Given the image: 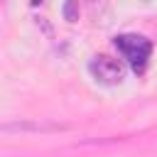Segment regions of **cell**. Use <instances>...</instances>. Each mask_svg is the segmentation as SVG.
<instances>
[{"label":"cell","instance_id":"obj_1","mask_svg":"<svg viewBox=\"0 0 157 157\" xmlns=\"http://www.w3.org/2000/svg\"><path fill=\"white\" fill-rule=\"evenodd\" d=\"M115 49L128 59V64L135 69V71H145L147 66V59H150V52H152V44L150 39L140 37V34H118L113 39Z\"/></svg>","mask_w":157,"mask_h":157},{"label":"cell","instance_id":"obj_2","mask_svg":"<svg viewBox=\"0 0 157 157\" xmlns=\"http://www.w3.org/2000/svg\"><path fill=\"white\" fill-rule=\"evenodd\" d=\"M88 71L93 74V78H96L98 83H105V86H118V83H123V78H125V66H123L118 59L105 56V54L93 56L91 64H88Z\"/></svg>","mask_w":157,"mask_h":157},{"label":"cell","instance_id":"obj_3","mask_svg":"<svg viewBox=\"0 0 157 157\" xmlns=\"http://www.w3.org/2000/svg\"><path fill=\"white\" fill-rule=\"evenodd\" d=\"M76 5H78V0H66V5H64V20H66V22H76V20H78Z\"/></svg>","mask_w":157,"mask_h":157},{"label":"cell","instance_id":"obj_4","mask_svg":"<svg viewBox=\"0 0 157 157\" xmlns=\"http://www.w3.org/2000/svg\"><path fill=\"white\" fill-rule=\"evenodd\" d=\"M37 2H39V0H32V5H37Z\"/></svg>","mask_w":157,"mask_h":157}]
</instances>
